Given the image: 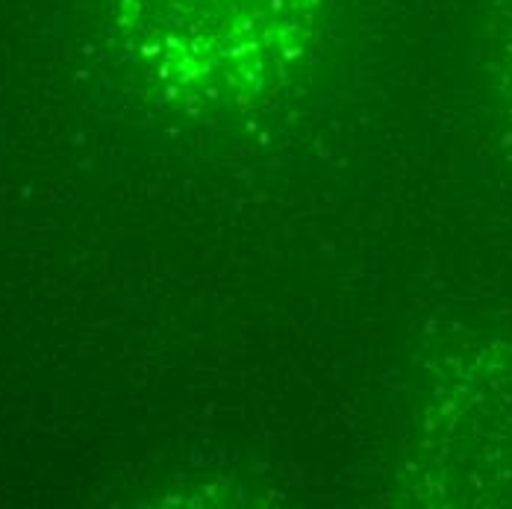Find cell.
Masks as SVG:
<instances>
[{
  "label": "cell",
  "mask_w": 512,
  "mask_h": 509,
  "mask_svg": "<svg viewBox=\"0 0 512 509\" xmlns=\"http://www.w3.org/2000/svg\"><path fill=\"white\" fill-rule=\"evenodd\" d=\"M159 74L189 86H256L307 51L324 0H115Z\"/></svg>",
  "instance_id": "6da1fadb"
}]
</instances>
